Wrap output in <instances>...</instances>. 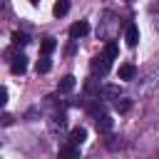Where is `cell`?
<instances>
[{"label":"cell","instance_id":"277c9868","mask_svg":"<svg viewBox=\"0 0 159 159\" xmlns=\"http://www.w3.org/2000/svg\"><path fill=\"white\" fill-rule=\"evenodd\" d=\"M109 65H112V62H109L104 55H99V57H94V60H92V72L107 75V72H109Z\"/></svg>","mask_w":159,"mask_h":159},{"label":"cell","instance_id":"3957f363","mask_svg":"<svg viewBox=\"0 0 159 159\" xmlns=\"http://www.w3.org/2000/svg\"><path fill=\"white\" fill-rule=\"evenodd\" d=\"M124 40H127L129 47H137V42H139V27H137L134 22L127 25V30H124Z\"/></svg>","mask_w":159,"mask_h":159},{"label":"cell","instance_id":"8992f818","mask_svg":"<svg viewBox=\"0 0 159 159\" xmlns=\"http://www.w3.org/2000/svg\"><path fill=\"white\" fill-rule=\"evenodd\" d=\"M60 159H80V147L77 144H65L60 149Z\"/></svg>","mask_w":159,"mask_h":159},{"label":"cell","instance_id":"e0dca14e","mask_svg":"<svg viewBox=\"0 0 159 159\" xmlns=\"http://www.w3.org/2000/svg\"><path fill=\"white\" fill-rule=\"evenodd\" d=\"M5 104H7V89L0 87V107H5Z\"/></svg>","mask_w":159,"mask_h":159},{"label":"cell","instance_id":"9c48e42d","mask_svg":"<svg viewBox=\"0 0 159 159\" xmlns=\"http://www.w3.org/2000/svg\"><path fill=\"white\" fill-rule=\"evenodd\" d=\"M75 84H77V80H75L72 75H65V77L57 82V89H60V92H72V89H75Z\"/></svg>","mask_w":159,"mask_h":159},{"label":"cell","instance_id":"ba28073f","mask_svg":"<svg viewBox=\"0 0 159 159\" xmlns=\"http://www.w3.org/2000/svg\"><path fill=\"white\" fill-rule=\"evenodd\" d=\"M84 139H87V129H84V127H75V129L70 132V144H77V147H80Z\"/></svg>","mask_w":159,"mask_h":159},{"label":"cell","instance_id":"52a82bcc","mask_svg":"<svg viewBox=\"0 0 159 159\" xmlns=\"http://www.w3.org/2000/svg\"><path fill=\"white\" fill-rule=\"evenodd\" d=\"M134 77H137V67L132 62L119 65V80H134Z\"/></svg>","mask_w":159,"mask_h":159},{"label":"cell","instance_id":"9a60e30c","mask_svg":"<svg viewBox=\"0 0 159 159\" xmlns=\"http://www.w3.org/2000/svg\"><path fill=\"white\" fill-rule=\"evenodd\" d=\"M117 52H119V47H117V42H114V40H109V42L104 45V57H107V60L112 62V60L117 57Z\"/></svg>","mask_w":159,"mask_h":159},{"label":"cell","instance_id":"4fadbf2b","mask_svg":"<svg viewBox=\"0 0 159 159\" xmlns=\"http://www.w3.org/2000/svg\"><path fill=\"white\" fill-rule=\"evenodd\" d=\"M67 12H70V2H67V0H57L55 7H52V15H55V17H62V15H67Z\"/></svg>","mask_w":159,"mask_h":159},{"label":"cell","instance_id":"30bf717a","mask_svg":"<svg viewBox=\"0 0 159 159\" xmlns=\"http://www.w3.org/2000/svg\"><path fill=\"white\" fill-rule=\"evenodd\" d=\"M99 94L107 97V99H119V84H104L99 89Z\"/></svg>","mask_w":159,"mask_h":159},{"label":"cell","instance_id":"5bb4252c","mask_svg":"<svg viewBox=\"0 0 159 159\" xmlns=\"http://www.w3.org/2000/svg\"><path fill=\"white\" fill-rule=\"evenodd\" d=\"M35 70H37V75H45V72H50V70H52V60L42 55V57L37 60V65H35Z\"/></svg>","mask_w":159,"mask_h":159},{"label":"cell","instance_id":"6da1fadb","mask_svg":"<svg viewBox=\"0 0 159 159\" xmlns=\"http://www.w3.org/2000/svg\"><path fill=\"white\" fill-rule=\"evenodd\" d=\"M89 32V22L87 20H80V22H75L72 27H70V37L72 40H80V37H84Z\"/></svg>","mask_w":159,"mask_h":159},{"label":"cell","instance_id":"5b68a950","mask_svg":"<svg viewBox=\"0 0 159 159\" xmlns=\"http://www.w3.org/2000/svg\"><path fill=\"white\" fill-rule=\"evenodd\" d=\"M94 127H97V132H109V129L114 127V119H112L109 114H97Z\"/></svg>","mask_w":159,"mask_h":159},{"label":"cell","instance_id":"d6986e66","mask_svg":"<svg viewBox=\"0 0 159 159\" xmlns=\"http://www.w3.org/2000/svg\"><path fill=\"white\" fill-rule=\"evenodd\" d=\"M30 2H32V5H37V2H40V0H30Z\"/></svg>","mask_w":159,"mask_h":159},{"label":"cell","instance_id":"ac0fdd59","mask_svg":"<svg viewBox=\"0 0 159 159\" xmlns=\"http://www.w3.org/2000/svg\"><path fill=\"white\" fill-rule=\"evenodd\" d=\"M0 119H2V124H12V117H10V114H2Z\"/></svg>","mask_w":159,"mask_h":159},{"label":"cell","instance_id":"7a4b0ae2","mask_svg":"<svg viewBox=\"0 0 159 159\" xmlns=\"http://www.w3.org/2000/svg\"><path fill=\"white\" fill-rule=\"evenodd\" d=\"M25 70H27V57L25 55H15L12 62H10V72L12 75H25Z\"/></svg>","mask_w":159,"mask_h":159},{"label":"cell","instance_id":"8fae6325","mask_svg":"<svg viewBox=\"0 0 159 159\" xmlns=\"http://www.w3.org/2000/svg\"><path fill=\"white\" fill-rule=\"evenodd\" d=\"M10 42H12L15 47H22V45H27V42H30V37H27V32H20V30H15V32L10 35Z\"/></svg>","mask_w":159,"mask_h":159},{"label":"cell","instance_id":"2e32d148","mask_svg":"<svg viewBox=\"0 0 159 159\" xmlns=\"http://www.w3.org/2000/svg\"><path fill=\"white\" fill-rule=\"evenodd\" d=\"M129 107H132V102H129V99H124V97H119V99L114 102V109H117L119 114H124V112H129Z\"/></svg>","mask_w":159,"mask_h":159},{"label":"cell","instance_id":"7c38bea8","mask_svg":"<svg viewBox=\"0 0 159 159\" xmlns=\"http://www.w3.org/2000/svg\"><path fill=\"white\" fill-rule=\"evenodd\" d=\"M55 47H57V40H55V37H45V40L40 42V50H42L45 57H50V52H55Z\"/></svg>","mask_w":159,"mask_h":159}]
</instances>
